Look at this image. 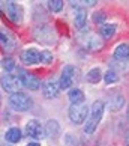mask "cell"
Returning a JSON list of instances; mask_svg holds the SVG:
<instances>
[{"label": "cell", "instance_id": "9", "mask_svg": "<svg viewBox=\"0 0 129 146\" xmlns=\"http://www.w3.org/2000/svg\"><path fill=\"white\" fill-rule=\"evenodd\" d=\"M21 62L24 65H38L41 63V51L36 48H27V50L21 51Z\"/></svg>", "mask_w": 129, "mask_h": 146}, {"label": "cell", "instance_id": "11", "mask_svg": "<svg viewBox=\"0 0 129 146\" xmlns=\"http://www.w3.org/2000/svg\"><path fill=\"white\" fill-rule=\"evenodd\" d=\"M116 60H128L129 59V44L126 42H122L114 48V53H113Z\"/></svg>", "mask_w": 129, "mask_h": 146}, {"label": "cell", "instance_id": "29", "mask_svg": "<svg viewBox=\"0 0 129 146\" xmlns=\"http://www.w3.org/2000/svg\"><path fill=\"white\" fill-rule=\"evenodd\" d=\"M0 104H2V96H0Z\"/></svg>", "mask_w": 129, "mask_h": 146}, {"label": "cell", "instance_id": "20", "mask_svg": "<svg viewBox=\"0 0 129 146\" xmlns=\"http://www.w3.org/2000/svg\"><path fill=\"white\" fill-rule=\"evenodd\" d=\"M87 48L90 51H96V50H99V48H102L101 39H98V38H90L89 42H87Z\"/></svg>", "mask_w": 129, "mask_h": 146}, {"label": "cell", "instance_id": "10", "mask_svg": "<svg viewBox=\"0 0 129 146\" xmlns=\"http://www.w3.org/2000/svg\"><path fill=\"white\" fill-rule=\"evenodd\" d=\"M5 9H6L8 17L12 20L14 23H21V20H23V9H21L20 5L14 3V2H8Z\"/></svg>", "mask_w": 129, "mask_h": 146}, {"label": "cell", "instance_id": "24", "mask_svg": "<svg viewBox=\"0 0 129 146\" xmlns=\"http://www.w3.org/2000/svg\"><path fill=\"white\" fill-rule=\"evenodd\" d=\"M53 53L51 51H48V50H44V51H41V63H45V65H48V63H51L53 62Z\"/></svg>", "mask_w": 129, "mask_h": 146}, {"label": "cell", "instance_id": "1", "mask_svg": "<svg viewBox=\"0 0 129 146\" xmlns=\"http://www.w3.org/2000/svg\"><path fill=\"white\" fill-rule=\"evenodd\" d=\"M104 109H105V104L102 101H95L92 104L89 119L86 121V125H84V133L86 134H93L96 131L102 116H104Z\"/></svg>", "mask_w": 129, "mask_h": 146}, {"label": "cell", "instance_id": "27", "mask_svg": "<svg viewBox=\"0 0 129 146\" xmlns=\"http://www.w3.org/2000/svg\"><path fill=\"white\" fill-rule=\"evenodd\" d=\"M126 145L129 146V134H128V136H126Z\"/></svg>", "mask_w": 129, "mask_h": 146}, {"label": "cell", "instance_id": "28", "mask_svg": "<svg viewBox=\"0 0 129 146\" xmlns=\"http://www.w3.org/2000/svg\"><path fill=\"white\" fill-rule=\"evenodd\" d=\"M126 115H128V119H129V106H128V111H126Z\"/></svg>", "mask_w": 129, "mask_h": 146}, {"label": "cell", "instance_id": "26", "mask_svg": "<svg viewBox=\"0 0 129 146\" xmlns=\"http://www.w3.org/2000/svg\"><path fill=\"white\" fill-rule=\"evenodd\" d=\"M27 146H41L39 143H36V142H33V143H29Z\"/></svg>", "mask_w": 129, "mask_h": 146}, {"label": "cell", "instance_id": "17", "mask_svg": "<svg viewBox=\"0 0 129 146\" xmlns=\"http://www.w3.org/2000/svg\"><path fill=\"white\" fill-rule=\"evenodd\" d=\"M101 77H102L101 68H93L87 72V82L89 83H98V82H101Z\"/></svg>", "mask_w": 129, "mask_h": 146}, {"label": "cell", "instance_id": "22", "mask_svg": "<svg viewBox=\"0 0 129 146\" xmlns=\"http://www.w3.org/2000/svg\"><path fill=\"white\" fill-rule=\"evenodd\" d=\"M122 106H123V98L120 95H116L114 100H111V102H110V107H111L113 111H117Z\"/></svg>", "mask_w": 129, "mask_h": 146}, {"label": "cell", "instance_id": "19", "mask_svg": "<svg viewBox=\"0 0 129 146\" xmlns=\"http://www.w3.org/2000/svg\"><path fill=\"white\" fill-rule=\"evenodd\" d=\"M2 68L5 69V71H14L15 69V60L12 57H3L2 59Z\"/></svg>", "mask_w": 129, "mask_h": 146}, {"label": "cell", "instance_id": "16", "mask_svg": "<svg viewBox=\"0 0 129 146\" xmlns=\"http://www.w3.org/2000/svg\"><path fill=\"white\" fill-rule=\"evenodd\" d=\"M116 33V24H102L99 29V35L104 39H110Z\"/></svg>", "mask_w": 129, "mask_h": 146}, {"label": "cell", "instance_id": "21", "mask_svg": "<svg viewBox=\"0 0 129 146\" xmlns=\"http://www.w3.org/2000/svg\"><path fill=\"white\" fill-rule=\"evenodd\" d=\"M104 80L107 84H111V83H117L119 82V75H117L116 71H108L105 75H104Z\"/></svg>", "mask_w": 129, "mask_h": 146}, {"label": "cell", "instance_id": "5", "mask_svg": "<svg viewBox=\"0 0 129 146\" xmlns=\"http://www.w3.org/2000/svg\"><path fill=\"white\" fill-rule=\"evenodd\" d=\"M26 133H27L29 137L35 139V140H42L45 137V127L39 121L32 119V121L26 123Z\"/></svg>", "mask_w": 129, "mask_h": 146}, {"label": "cell", "instance_id": "2", "mask_svg": "<svg viewBox=\"0 0 129 146\" xmlns=\"http://www.w3.org/2000/svg\"><path fill=\"white\" fill-rule=\"evenodd\" d=\"M9 106L17 111H27L32 109L33 102H32L30 96H27L23 92H17V94H12L9 96Z\"/></svg>", "mask_w": 129, "mask_h": 146}, {"label": "cell", "instance_id": "18", "mask_svg": "<svg viewBox=\"0 0 129 146\" xmlns=\"http://www.w3.org/2000/svg\"><path fill=\"white\" fill-rule=\"evenodd\" d=\"M0 47L5 48V50H11V48H14V41L11 39L6 33H3V32H0Z\"/></svg>", "mask_w": 129, "mask_h": 146}, {"label": "cell", "instance_id": "25", "mask_svg": "<svg viewBox=\"0 0 129 146\" xmlns=\"http://www.w3.org/2000/svg\"><path fill=\"white\" fill-rule=\"evenodd\" d=\"M105 18H107V15L104 12H95L93 14V21L96 24H102L105 21Z\"/></svg>", "mask_w": 129, "mask_h": 146}, {"label": "cell", "instance_id": "4", "mask_svg": "<svg viewBox=\"0 0 129 146\" xmlns=\"http://www.w3.org/2000/svg\"><path fill=\"white\" fill-rule=\"evenodd\" d=\"M0 84H2V88L6 92H9L11 95L20 92V88H21V82H20L18 75H14V74H5L3 77L0 78Z\"/></svg>", "mask_w": 129, "mask_h": 146}, {"label": "cell", "instance_id": "8", "mask_svg": "<svg viewBox=\"0 0 129 146\" xmlns=\"http://www.w3.org/2000/svg\"><path fill=\"white\" fill-rule=\"evenodd\" d=\"M60 84H59L57 80H48V82L44 83V86H42V94H44V96L47 100H54L59 96V94H60Z\"/></svg>", "mask_w": 129, "mask_h": 146}, {"label": "cell", "instance_id": "15", "mask_svg": "<svg viewBox=\"0 0 129 146\" xmlns=\"http://www.w3.org/2000/svg\"><path fill=\"white\" fill-rule=\"evenodd\" d=\"M68 98L71 100L72 104H81V102H84V94H83V90H80V89L75 88V89L69 90Z\"/></svg>", "mask_w": 129, "mask_h": 146}, {"label": "cell", "instance_id": "23", "mask_svg": "<svg viewBox=\"0 0 129 146\" xmlns=\"http://www.w3.org/2000/svg\"><path fill=\"white\" fill-rule=\"evenodd\" d=\"M48 6L53 12H60L63 9V2L62 0H51V2H48Z\"/></svg>", "mask_w": 129, "mask_h": 146}, {"label": "cell", "instance_id": "13", "mask_svg": "<svg viewBox=\"0 0 129 146\" xmlns=\"http://www.w3.org/2000/svg\"><path fill=\"white\" fill-rule=\"evenodd\" d=\"M74 23L77 26V29H83L86 23H87V12L84 8H78L75 11V17H74Z\"/></svg>", "mask_w": 129, "mask_h": 146}, {"label": "cell", "instance_id": "3", "mask_svg": "<svg viewBox=\"0 0 129 146\" xmlns=\"http://www.w3.org/2000/svg\"><path fill=\"white\" fill-rule=\"evenodd\" d=\"M87 116H89V107L81 102V104H71L69 107V119L80 125V123H84L87 121Z\"/></svg>", "mask_w": 129, "mask_h": 146}, {"label": "cell", "instance_id": "14", "mask_svg": "<svg viewBox=\"0 0 129 146\" xmlns=\"http://www.w3.org/2000/svg\"><path fill=\"white\" fill-rule=\"evenodd\" d=\"M21 137H23V134H21V129L17 128V127H12V128H9L6 134H5V139L8 140L9 143H18Z\"/></svg>", "mask_w": 129, "mask_h": 146}, {"label": "cell", "instance_id": "7", "mask_svg": "<svg viewBox=\"0 0 129 146\" xmlns=\"http://www.w3.org/2000/svg\"><path fill=\"white\" fill-rule=\"evenodd\" d=\"M18 72H20L18 78H20V82H21V84H23L24 88H27L30 90H38L41 88V80L38 78L36 75L24 71V69H20Z\"/></svg>", "mask_w": 129, "mask_h": 146}, {"label": "cell", "instance_id": "12", "mask_svg": "<svg viewBox=\"0 0 129 146\" xmlns=\"http://www.w3.org/2000/svg\"><path fill=\"white\" fill-rule=\"evenodd\" d=\"M45 136L56 139L57 136H60V125L57 121H48L45 125Z\"/></svg>", "mask_w": 129, "mask_h": 146}, {"label": "cell", "instance_id": "6", "mask_svg": "<svg viewBox=\"0 0 129 146\" xmlns=\"http://www.w3.org/2000/svg\"><path fill=\"white\" fill-rule=\"evenodd\" d=\"M75 75H77V69L72 65H66L62 69V75L60 80H59V84H60V89H69L75 82Z\"/></svg>", "mask_w": 129, "mask_h": 146}]
</instances>
